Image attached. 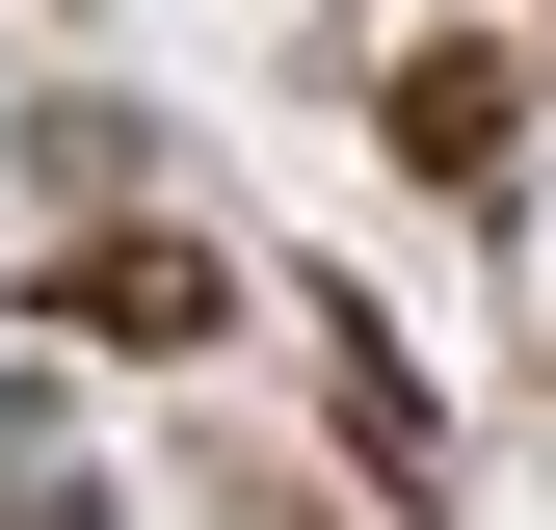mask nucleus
<instances>
[{
    "label": "nucleus",
    "mask_w": 556,
    "mask_h": 530,
    "mask_svg": "<svg viewBox=\"0 0 556 530\" xmlns=\"http://www.w3.org/2000/svg\"><path fill=\"white\" fill-rule=\"evenodd\" d=\"M397 132H425V160L477 186V160H504V53H425V80H397Z\"/></svg>",
    "instance_id": "f257e3e1"
}]
</instances>
